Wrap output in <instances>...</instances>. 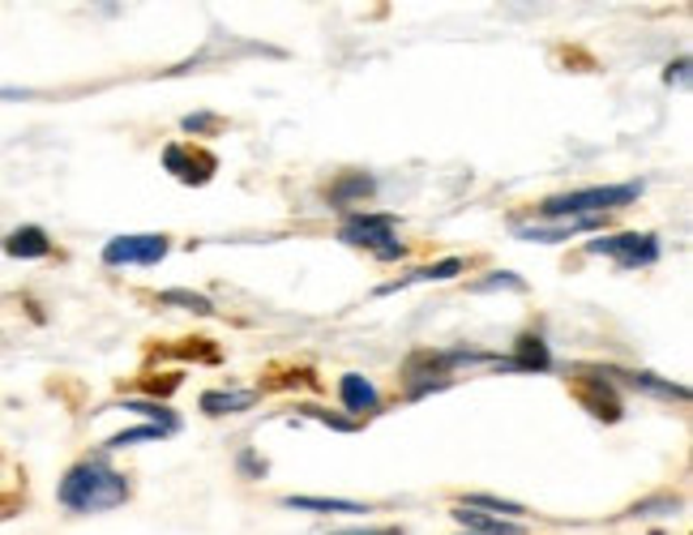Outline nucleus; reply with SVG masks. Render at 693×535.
Instances as JSON below:
<instances>
[{"mask_svg":"<svg viewBox=\"0 0 693 535\" xmlns=\"http://www.w3.org/2000/svg\"><path fill=\"white\" fill-rule=\"evenodd\" d=\"M60 506L69 514H103V509H120L129 502V479L111 467L108 458H82L73 463L65 476H60V488H56Z\"/></svg>","mask_w":693,"mask_h":535,"instance_id":"1","label":"nucleus"},{"mask_svg":"<svg viewBox=\"0 0 693 535\" xmlns=\"http://www.w3.org/2000/svg\"><path fill=\"white\" fill-rule=\"evenodd\" d=\"M638 198H642L638 180H630V185H595V189H574V194L544 198L539 210H535V219H548V224H561L570 215H578V219H608V210L634 206Z\"/></svg>","mask_w":693,"mask_h":535,"instance_id":"2","label":"nucleus"},{"mask_svg":"<svg viewBox=\"0 0 693 535\" xmlns=\"http://www.w3.org/2000/svg\"><path fill=\"white\" fill-rule=\"evenodd\" d=\"M338 240L352 245V249H373L382 261H398V257L407 254L394 240V215H347L338 224Z\"/></svg>","mask_w":693,"mask_h":535,"instance_id":"3","label":"nucleus"},{"mask_svg":"<svg viewBox=\"0 0 693 535\" xmlns=\"http://www.w3.org/2000/svg\"><path fill=\"white\" fill-rule=\"evenodd\" d=\"M591 257H608L621 270H638V266H655L660 261V236L651 231H612L586 245Z\"/></svg>","mask_w":693,"mask_h":535,"instance_id":"4","label":"nucleus"},{"mask_svg":"<svg viewBox=\"0 0 693 535\" xmlns=\"http://www.w3.org/2000/svg\"><path fill=\"white\" fill-rule=\"evenodd\" d=\"M171 249L167 236H150V231H138V236H111L103 245V266H159Z\"/></svg>","mask_w":693,"mask_h":535,"instance_id":"5","label":"nucleus"},{"mask_svg":"<svg viewBox=\"0 0 693 535\" xmlns=\"http://www.w3.org/2000/svg\"><path fill=\"white\" fill-rule=\"evenodd\" d=\"M164 168L180 180V185H210L219 159L206 150V146H185V141H171L164 150Z\"/></svg>","mask_w":693,"mask_h":535,"instance_id":"6","label":"nucleus"},{"mask_svg":"<svg viewBox=\"0 0 693 535\" xmlns=\"http://www.w3.org/2000/svg\"><path fill=\"white\" fill-rule=\"evenodd\" d=\"M574 395H578V403H583L595 420H604V424L621 420V398H616V390L600 377V368H583V377L574 382Z\"/></svg>","mask_w":693,"mask_h":535,"instance_id":"7","label":"nucleus"},{"mask_svg":"<svg viewBox=\"0 0 693 535\" xmlns=\"http://www.w3.org/2000/svg\"><path fill=\"white\" fill-rule=\"evenodd\" d=\"M338 398H343L347 416H377V412H382V395H377V386H373L364 373H343Z\"/></svg>","mask_w":693,"mask_h":535,"instance_id":"8","label":"nucleus"},{"mask_svg":"<svg viewBox=\"0 0 693 535\" xmlns=\"http://www.w3.org/2000/svg\"><path fill=\"white\" fill-rule=\"evenodd\" d=\"M604 227V219H570V224H531V227H514L523 240H535V245H556V240H570V236H583V231H595Z\"/></svg>","mask_w":693,"mask_h":535,"instance_id":"9","label":"nucleus"},{"mask_svg":"<svg viewBox=\"0 0 693 535\" xmlns=\"http://www.w3.org/2000/svg\"><path fill=\"white\" fill-rule=\"evenodd\" d=\"M509 365L523 368V373H548V368H553V351H548V343H544L539 335H523L518 343H514Z\"/></svg>","mask_w":693,"mask_h":535,"instance_id":"10","label":"nucleus"},{"mask_svg":"<svg viewBox=\"0 0 693 535\" xmlns=\"http://www.w3.org/2000/svg\"><path fill=\"white\" fill-rule=\"evenodd\" d=\"M257 398H261V390H206L201 412L206 416H236V412H249Z\"/></svg>","mask_w":693,"mask_h":535,"instance_id":"11","label":"nucleus"},{"mask_svg":"<svg viewBox=\"0 0 693 535\" xmlns=\"http://www.w3.org/2000/svg\"><path fill=\"white\" fill-rule=\"evenodd\" d=\"M4 254L9 257H48L52 254V240H48V231L43 227H18V231H9L4 236Z\"/></svg>","mask_w":693,"mask_h":535,"instance_id":"12","label":"nucleus"},{"mask_svg":"<svg viewBox=\"0 0 693 535\" xmlns=\"http://www.w3.org/2000/svg\"><path fill=\"white\" fill-rule=\"evenodd\" d=\"M454 523H463L467 535H523L518 523H501L493 514H479V509H467V506H454Z\"/></svg>","mask_w":693,"mask_h":535,"instance_id":"13","label":"nucleus"},{"mask_svg":"<svg viewBox=\"0 0 693 535\" xmlns=\"http://www.w3.org/2000/svg\"><path fill=\"white\" fill-rule=\"evenodd\" d=\"M600 377H616V382H634L638 390L646 395H660V398H690L685 386H672V382H660V377H651V373H625V368H600Z\"/></svg>","mask_w":693,"mask_h":535,"instance_id":"14","label":"nucleus"},{"mask_svg":"<svg viewBox=\"0 0 693 535\" xmlns=\"http://www.w3.org/2000/svg\"><path fill=\"white\" fill-rule=\"evenodd\" d=\"M283 506L317 509V514H368V506H364V502H343V497H287Z\"/></svg>","mask_w":693,"mask_h":535,"instance_id":"15","label":"nucleus"},{"mask_svg":"<svg viewBox=\"0 0 693 535\" xmlns=\"http://www.w3.org/2000/svg\"><path fill=\"white\" fill-rule=\"evenodd\" d=\"M373 194H377V180H373V176H347V180L330 185V201H334V206H347V201L373 198Z\"/></svg>","mask_w":693,"mask_h":535,"instance_id":"16","label":"nucleus"},{"mask_svg":"<svg viewBox=\"0 0 693 535\" xmlns=\"http://www.w3.org/2000/svg\"><path fill=\"white\" fill-rule=\"evenodd\" d=\"M176 428H167V424H138V428H125V433H116L108 442V450H120V446H138V442H164L171 437Z\"/></svg>","mask_w":693,"mask_h":535,"instance_id":"17","label":"nucleus"},{"mask_svg":"<svg viewBox=\"0 0 693 535\" xmlns=\"http://www.w3.org/2000/svg\"><path fill=\"white\" fill-rule=\"evenodd\" d=\"M458 506H467V509H479V514H493V518H523V506L518 502H505V497H484V493H467Z\"/></svg>","mask_w":693,"mask_h":535,"instance_id":"18","label":"nucleus"},{"mask_svg":"<svg viewBox=\"0 0 693 535\" xmlns=\"http://www.w3.org/2000/svg\"><path fill=\"white\" fill-rule=\"evenodd\" d=\"M120 407H129V412H141V416H150V424H167V428H176L180 433V416L164 407V403H155V398H125Z\"/></svg>","mask_w":693,"mask_h":535,"instance_id":"19","label":"nucleus"},{"mask_svg":"<svg viewBox=\"0 0 693 535\" xmlns=\"http://www.w3.org/2000/svg\"><path fill=\"white\" fill-rule=\"evenodd\" d=\"M463 275V257H445V261H437V266H424V270H416V275H407V279L398 283V287H412V283H424V279H458ZM394 291V287H389Z\"/></svg>","mask_w":693,"mask_h":535,"instance_id":"20","label":"nucleus"},{"mask_svg":"<svg viewBox=\"0 0 693 535\" xmlns=\"http://www.w3.org/2000/svg\"><path fill=\"white\" fill-rule=\"evenodd\" d=\"M159 300H164V305H176V309L201 313V317H210V313H215V305H210L206 296H197V291H176V287H171V291H164Z\"/></svg>","mask_w":693,"mask_h":535,"instance_id":"21","label":"nucleus"},{"mask_svg":"<svg viewBox=\"0 0 693 535\" xmlns=\"http://www.w3.org/2000/svg\"><path fill=\"white\" fill-rule=\"evenodd\" d=\"M300 416H313V420H321L326 428H338V433H356L360 420H347V416H334L326 407H300Z\"/></svg>","mask_w":693,"mask_h":535,"instance_id":"22","label":"nucleus"},{"mask_svg":"<svg viewBox=\"0 0 693 535\" xmlns=\"http://www.w3.org/2000/svg\"><path fill=\"white\" fill-rule=\"evenodd\" d=\"M493 287H509V291H523L527 283L518 279V275H488V279L475 283V291H493Z\"/></svg>","mask_w":693,"mask_h":535,"instance_id":"23","label":"nucleus"},{"mask_svg":"<svg viewBox=\"0 0 693 535\" xmlns=\"http://www.w3.org/2000/svg\"><path fill=\"white\" fill-rule=\"evenodd\" d=\"M215 125H219L215 116H185V129H189V133H206V129H215Z\"/></svg>","mask_w":693,"mask_h":535,"instance_id":"24","label":"nucleus"},{"mask_svg":"<svg viewBox=\"0 0 693 535\" xmlns=\"http://www.w3.org/2000/svg\"><path fill=\"white\" fill-rule=\"evenodd\" d=\"M685 73H690V60H676V65H667V82H685Z\"/></svg>","mask_w":693,"mask_h":535,"instance_id":"25","label":"nucleus"},{"mask_svg":"<svg viewBox=\"0 0 693 535\" xmlns=\"http://www.w3.org/2000/svg\"><path fill=\"white\" fill-rule=\"evenodd\" d=\"M330 535H403V532H330Z\"/></svg>","mask_w":693,"mask_h":535,"instance_id":"26","label":"nucleus"},{"mask_svg":"<svg viewBox=\"0 0 693 535\" xmlns=\"http://www.w3.org/2000/svg\"><path fill=\"white\" fill-rule=\"evenodd\" d=\"M463 535H467V532H463Z\"/></svg>","mask_w":693,"mask_h":535,"instance_id":"27","label":"nucleus"}]
</instances>
